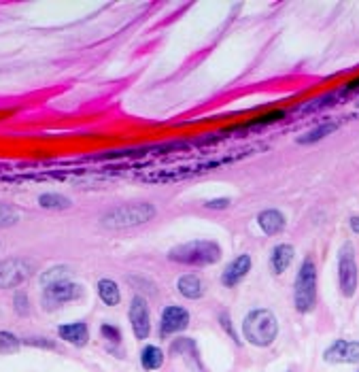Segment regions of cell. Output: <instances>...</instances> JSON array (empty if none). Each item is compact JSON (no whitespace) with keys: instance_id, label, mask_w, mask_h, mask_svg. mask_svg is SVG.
<instances>
[{"instance_id":"6da1fadb","label":"cell","mask_w":359,"mask_h":372,"mask_svg":"<svg viewBox=\"0 0 359 372\" xmlns=\"http://www.w3.org/2000/svg\"><path fill=\"white\" fill-rule=\"evenodd\" d=\"M243 336L253 347H270L278 336V321L270 308H255L243 321Z\"/></svg>"},{"instance_id":"7a4b0ae2","label":"cell","mask_w":359,"mask_h":372,"mask_svg":"<svg viewBox=\"0 0 359 372\" xmlns=\"http://www.w3.org/2000/svg\"><path fill=\"white\" fill-rule=\"evenodd\" d=\"M168 260L185 266H213L222 260V247L215 241H189L170 249Z\"/></svg>"},{"instance_id":"3957f363","label":"cell","mask_w":359,"mask_h":372,"mask_svg":"<svg viewBox=\"0 0 359 372\" xmlns=\"http://www.w3.org/2000/svg\"><path fill=\"white\" fill-rule=\"evenodd\" d=\"M153 217H155V207L151 202H126L105 213L101 224L107 230H126L147 224Z\"/></svg>"},{"instance_id":"277c9868","label":"cell","mask_w":359,"mask_h":372,"mask_svg":"<svg viewBox=\"0 0 359 372\" xmlns=\"http://www.w3.org/2000/svg\"><path fill=\"white\" fill-rule=\"evenodd\" d=\"M293 306L297 313H310L317 306V264L306 258L300 264L293 285Z\"/></svg>"},{"instance_id":"5b68a950","label":"cell","mask_w":359,"mask_h":372,"mask_svg":"<svg viewBox=\"0 0 359 372\" xmlns=\"http://www.w3.org/2000/svg\"><path fill=\"white\" fill-rule=\"evenodd\" d=\"M338 285L345 298H353L359 285V266L353 243H345L338 251Z\"/></svg>"},{"instance_id":"8992f818","label":"cell","mask_w":359,"mask_h":372,"mask_svg":"<svg viewBox=\"0 0 359 372\" xmlns=\"http://www.w3.org/2000/svg\"><path fill=\"white\" fill-rule=\"evenodd\" d=\"M81 293H83L81 285H77L75 281H59V283L47 285V287H43V306L47 310H55L64 302L79 298Z\"/></svg>"},{"instance_id":"52a82bcc","label":"cell","mask_w":359,"mask_h":372,"mask_svg":"<svg viewBox=\"0 0 359 372\" xmlns=\"http://www.w3.org/2000/svg\"><path fill=\"white\" fill-rule=\"evenodd\" d=\"M32 275V264L24 258H9L0 262V289L17 287Z\"/></svg>"},{"instance_id":"ba28073f","label":"cell","mask_w":359,"mask_h":372,"mask_svg":"<svg viewBox=\"0 0 359 372\" xmlns=\"http://www.w3.org/2000/svg\"><path fill=\"white\" fill-rule=\"evenodd\" d=\"M130 326L138 341H145L151 334V315H149V304L143 296H134L130 302Z\"/></svg>"},{"instance_id":"9c48e42d","label":"cell","mask_w":359,"mask_h":372,"mask_svg":"<svg viewBox=\"0 0 359 372\" xmlns=\"http://www.w3.org/2000/svg\"><path fill=\"white\" fill-rule=\"evenodd\" d=\"M189 326V310L183 306H166L159 315V336L168 338L172 334L187 330Z\"/></svg>"},{"instance_id":"30bf717a","label":"cell","mask_w":359,"mask_h":372,"mask_svg":"<svg viewBox=\"0 0 359 372\" xmlns=\"http://www.w3.org/2000/svg\"><path fill=\"white\" fill-rule=\"evenodd\" d=\"M325 364H357L359 362V341L338 338L323 351Z\"/></svg>"},{"instance_id":"8fae6325","label":"cell","mask_w":359,"mask_h":372,"mask_svg":"<svg viewBox=\"0 0 359 372\" xmlns=\"http://www.w3.org/2000/svg\"><path fill=\"white\" fill-rule=\"evenodd\" d=\"M170 356H181L185 360V364L194 370V372H207L202 360H200V351H198V345L194 338H187V336H181L172 341L170 345Z\"/></svg>"},{"instance_id":"7c38bea8","label":"cell","mask_w":359,"mask_h":372,"mask_svg":"<svg viewBox=\"0 0 359 372\" xmlns=\"http://www.w3.org/2000/svg\"><path fill=\"white\" fill-rule=\"evenodd\" d=\"M249 272H251V258L247 256V253H243V256H238L234 262L228 264V268L222 275V283L226 287H234V285L241 283Z\"/></svg>"},{"instance_id":"4fadbf2b","label":"cell","mask_w":359,"mask_h":372,"mask_svg":"<svg viewBox=\"0 0 359 372\" xmlns=\"http://www.w3.org/2000/svg\"><path fill=\"white\" fill-rule=\"evenodd\" d=\"M257 226L266 237H274V234H281L285 230L287 220L278 209H266L257 215Z\"/></svg>"},{"instance_id":"5bb4252c","label":"cell","mask_w":359,"mask_h":372,"mask_svg":"<svg viewBox=\"0 0 359 372\" xmlns=\"http://www.w3.org/2000/svg\"><path fill=\"white\" fill-rule=\"evenodd\" d=\"M57 336L64 343L72 347H85L90 341V328L83 321H75V323H64L57 328Z\"/></svg>"},{"instance_id":"9a60e30c","label":"cell","mask_w":359,"mask_h":372,"mask_svg":"<svg viewBox=\"0 0 359 372\" xmlns=\"http://www.w3.org/2000/svg\"><path fill=\"white\" fill-rule=\"evenodd\" d=\"M293 256H295L293 245H289V243L276 245L270 253V268H272L274 275H283V272L291 266Z\"/></svg>"},{"instance_id":"2e32d148","label":"cell","mask_w":359,"mask_h":372,"mask_svg":"<svg viewBox=\"0 0 359 372\" xmlns=\"http://www.w3.org/2000/svg\"><path fill=\"white\" fill-rule=\"evenodd\" d=\"M176 289H178V293H181V296H185L189 300H198V298H202L204 293H207V285H204V281L198 277V275H183V277H178Z\"/></svg>"},{"instance_id":"e0dca14e","label":"cell","mask_w":359,"mask_h":372,"mask_svg":"<svg viewBox=\"0 0 359 372\" xmlns=\"http://www.w3.org/2000/svg\"><path fill=\"white\" fill-rule=\"evenodd\" d=\"M336 130H338V124H336V122H328V124H321V126H317V128H313V130L300 134V136L295 139V143H297V145H315V143H319V141H323L325 136H330V134L336 132Z\"/></svg>"},{"instance_id":"ac0fdd59","label":"cell","mask_w":359,"mask_h":372,"mask_svg":"<svg viewBox=\"0 0 359 372\" xmlns=\"http://www.w3.org/2000/svg\"><path fill=\"white\" fill-rule=\"evenodd\" d=\"M285 115H287V111H283V109H276V111H268V113H264V115H257V117H253V120L245 122L243 126H236L234 130H251V128H262V126H270V124H276V122L285 120Z\"/></svg>"},{"instance_id":"d6986e66","label":"cell","mask_w":359,"mask_h":372,"mask_svg":"<svg viewBox=\"0 0 359 372\" xmlns=\"http://www.w3.org/2000/svg\"><path fill=\"white\" fill-rule=\"evenodd\" d=\"M98 296L107 306H117L122 302V291H119L117 283L111 279H101L98 281Z\"/></svg>"},{"instance_id":"ffe728a7","label":"cell","mask_w":359,"mask_h":372,"mask_svg":"<svg viewBox=\"0 0 359 372\" xmlns=\"http://www.w3.org/2000/svg\"><path fill=\"white\" fill-rule=\"evenodd\" d=\"M164 364V351L155 347V345H147L143 351H141V366L145 370H157V368H162Z\"/></svg>"},{"instance_id":"44dd1931","label":"cell","mask_w":359,"mask_h":372,"mask_svg":"<svg viewBox=\"0 0 359 372\" xmlns=\"http://www.w3.org/2000/svg\"><path fill=\"white\" fill-rule=\"evenodd\" d=\"M38 204L43 209H55V211H62L70 207V200L62 194H55V191H47L43 196H38Z\"/></svg>"},{"instance_id":"7402d4cb","label":"cell","mask_w":359,"mask_h":372,"mask_svg":"<svg viewBox=\"0 0 359 372\" xmlns=\"http://www.w3.org/2000/svg\"><path fill=\"white\" fill-rule=\"evenodd\" d=\"M336 94H323V96H319V98H313V101H308V103H304V105H300L297 107V111H302V113H315V111H323V109H328L330 105H334L336 103Z\"/></svg>"},{"instance_id":"603a6c76","label":"cell","mask_w":359,"mask_h":372,"mask_svg":"<svg viewBox=\"0 0 359 372\" xmlns=\"http://www.w3.org/2000/svg\"><path fill=\"white\" fill-rule=\"evenodd\" d=\"M59 281H70V270L66 266H53V268H49L45 275L41 277L43 287L53 285V283H59Z\"/></svg>"},{"instance_id":"cb8c5ba5","label":"cell","mask_w":359,"mask_h":372,"mask_svg":"<svg viewBox=\"0 0 359 372\" xmlns=\"http://www.w3.org/2000/svg\"><path fill=\"white\" fill-rule=\"evenodd\" d=\"M22 349V341H19L15 334H11V332H5L0 330V354H17V351Z\"/></svg>"},{"instance_id":"d4e9b609","label":"cell","mask_w":359,"mask_h":372,"mask_svg":"<svg viewBox=\"0 0 359 372\" xmlns=\"http://www.w3.org/2000/svg\"><path fill=\"white\" fill-rule=\"evenodd\" d=\"M19 222V211L13 204L0 202V228H9Z\"/></svg>"},{"instance_id":"484cf974","label":"cell","mask_w":359,"mask_h":372,"mask_svg":"<svg viewBox=\"0 0 359 372\" xmlns=\"http://www.w3.org/2000/svg\"><path fill=\"white\" fill-rule=\"evenodd\" d=\"M149 153V147H136V149H122V151H109L101 153L98 160H111V158H138V155Z\"/></svg>"},{"instance_id":"4316f807","label":"cell","mask_w":359,"mask_h":372,"mask_svg":"<svg viewBox=\"0 0 359 372\" xmlns=\"http://www.w3.org/2000/svg\"><path fill=\"white\" fill-rule=\"evenodd\" d=\"M101 334L105 336V341L113 343V345H119L122 343V330L117 326H111V323H103L101 326Z\"/></svg>"},{"instance_id":"83f0119b","label":"cell","mask_w":359,"mask_h":372,"mask_svg":"<svg viewBox=\"0 0 359 372\" xmlns=\"http://www.w3.org/2000/svg\"><path fill=\"white\" fill-rule=\"evenodd\" d=\"M13 308H15L17 315H28V313H30V300H28L26 293H22V291L15 293V296H13Z\"/></svg>"},{"instance_id":"f1b7e54d","label":"cell","mask_w":359,"mask_h":372,"mask_svg":"<svg viewBox=\"0 0 359 372\" xmlns=\"http://www.w3.org/2000/svg\"><path fill=\"white\" fill-rule=\"evenodd\" d=\"M219 323H222V328L226 330V334H228L236 345H243V341L238 338V334H236V330H234V326H232V319H230L228 313H219Z\"/></svg>"},{"instance_id":"f546056e","label":"cell","mask_w":359,"mask_h":372,"mask_svg":"<svg viewBox=\"0 0 359 372\" xmlns=\"http://www.w3.org/2000/svg\"><path fill=\"white\" fill-rule=\"evenodd\" d=\"M22 345H28V347H38V349H49V351H53V349L57 347L53 341H49V338H38V336H34V338H26V341H22Z\"/></svg>"},{"instance_id":"4dcf8cb0","label":"cell","mask_w":359,"mask_h":372,"mask_svg":"<svg viewBox=\"0 0 359 372\" xmlns=\"http://www.w3.org/2000/svg\"><path fill=\"white\" fill-rule=\"evenodd\" d=\"M359 92V77L357 79H353L351 83H347L343 90H341V96H349V94H357Z\"/></svg>"},{"instance_id":"1f68e13d","label":"cell","mask_w":359,"mask_h":372,"mask_svg":"<svg viewBox=\"0 0 359 372\" xmlns=\"http://www.w3.org/2000/svg\"><path fill=\"white\" fill-rule=\"evenodd\" d=\"M230 207V198H217L207 202V209H228Z\"/></svg>"},{"instance_id":"d6a6232c","label":"cell","mask_w":359,"mask_h":372,"mask_svg":"<svg viewBox=\"0 0 359 372\" xmlns=\"http://www.w3.org/2000/svg\"><path fill=\"white\" fill-rule=\"evenodd\" d=\"M349 226H351L353 234H359V215H353V217L349 220Z\"/></svg>"},{"instance_id":"836d02e7","label":"cell","mask_w":359,"mask_h":372,"mask_svg":"<svg viewBox=\"0 0 359 372\" xmlns=\"http://www.w3.org/2000/svg\"><path fill=\"white\" fill-rule=\"evenodd\" d=\"M357 107H359V103H357Z\"/></svg>"}]
</instances>
